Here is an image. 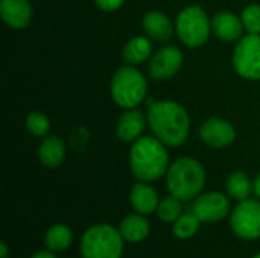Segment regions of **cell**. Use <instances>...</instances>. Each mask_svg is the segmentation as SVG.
I'll return each mask as SVG.
<instances>
[{"instance_id":"1","label":"cell","mask_w":260,"mask_h":258,"mask_svg":"<svg viewBox=\"0 0 260 258\" xmlns=\"http://www.w3.org/2000/svg\"><path fill=\"white\" fill-rule=\"evenodd\" d=\"M148 123L154 135L168 148H178L189 137V114L177 102L152 103L148 109Z\"/></svg>"},{"instance_id":"2","label":"cell","mask_w":260,"mask_h":258,"mask_svg":"<svg viewBox=\"0 0 260 258\" xmlns=\"http://www.w3.org/2000/svg\"><path fill=\"white\" fill-rule=\"evenodd\" d=\"M133 175L143 182L161 178L169 169V157L165 144L157 137H140L129 151Z\"/></svg>"},{"instance_id":"3","label":"cell","mask_w":260,"mask_h":258,"mask_svg":"<svg viewBox=\"0 0 260 258\" xmlns=\"http://www.w3.org/2000/svg\"><path fill=\"white\" fill-rule=\"evenodd\" d=\"M166 184L175 198L183 202L200 196L206 184V170L200 161L190 157L175 160L166 172Z\"/></svg>"},{"instance_id":"4","label":"cell","mask_w":260,"mask_h":258,"mask_svg":"<svg viewBox=\"0 0 260 258\" xmlns=\"http://www.w3.org/2000/svg\"><path fill=\"white\" fill-rule=\"evenodd\" d=\"M123 237L108 224L90 227L81 239L82 258H122Z\"/></svg>"},{"instance_id":"5","label":"cell","mask_w":260,"mask_h":258,"mask_svg":"<svg viewBox=\"0 0 260 258\" xmlns=\"http://www.w3.org/2000/svg\"><path fill=\"white\" fill-rule=\"evenodd\" d=\"M146 91V79L134 65L120 67L111 79V96L125 109L136 108L145 99Z\"/></svg>"},{"instance_id":"6","label":"cell","mask_w":260,"mask_h":258,"mask_svg":"<svg viewBox=\"0 0 260 258\" xmlns=\"http://www.w3.org/2000/svg\"><path fill=\"white\" fill-rule=\"evenodd\" d=\"M177 33L178 38L189 47L203 46L210 33L212 21L201 6H187L177 17Z\"/></svg>"},{"instance_id":"7","label":"cell","mask_w":260,"mask_h":258,"mask_svg":"<svg viewBox=\"0 0 260 258\" xmlns=\"http://www.w3.org/2000/svg\"><path fill=\"white\" fill-rule=\"evenodd\" d=\"M233 65L244 79L260 81V35L248 33L239 40L233 52Z\"/></svg>"},{"instance_id":"8","label":"cell","mask_w":260,"mask_h":258,"mask_svg":"<svg viewBox=\"0 0 260 258\" xmlns=\"http://www.w3.org/2000/svg\"><path fill=\"white\" fill-rule=\"evenodd\" d=\"M232 228L244 240L260 239V202L256 199L241 201L232 213Z\"/></svg>"},{"instance_id":"9","label":"cell","mask_w":260,"mask_h":258,"mask_svg":"<svg viewBox=\"0 0 260 258\" xmlns=\"http://www.w3.org/2000/svg\"><path fill=\"white\" fill-rule=\"evenodd\" d=\"M192 213L201 222H218L230 213V202L222 193L209 192L200 195L195 199L192 205Z\"/></svg>"},{"instance_id":"10","label":"cell","mask_w":260,"mask_h":258,"mask_svg":"<svg viewBox=\"0 0 260 258\" xmlns=\"http://www.w3.org/2000/svg\"><path fill=\"white\" fill-rule=\"evenodd\" d=\"M183 65V53L175 46L160 49L149 62V76L154 81L171 79Z\"/></svg>"},{"instance_id":"11","label":"cell","mask_w":260,"mask_h":258,"mask_svg":"<svg viewBox=\"0 0 260 258\" xmlns=\"http://www.w3.org/2000/svg\"><path fill=\"white\" fill-rule=\"evenodd\" d=\"M201 140L216 149L227 148L236 138V131L233 125L224 119H209L200 128Z\"/></svg>"},{"instance_id":"12","label":"cell","mask_w":260,"mask_h":258,"mask_svg":"<svg viewBox=\"0 0 260 258\" xmlns=\"http://www.w3.org/2000/svg\"><path fill=\"white\" fill-rule=\"evenodd\" d=\"M244 29L245 27H244L242 18H239L236 14L230 11L218 12L212 18V30L222 41L232 43V41L241 40Z\"/></svg>"},{"instance_id":"13","label":"cell","mask_w":260,"mask_h":258,"mask_svg":"<svg viewBox=\"0 0 260 258\" xmlns=\"http://www.w3.org/2000/svg\"><path fill=\"white\" fill-rule=\"evenodd\" d=\"M0 14L9 27L24 29L32 18V6L29 0H2Z\"/></svg>"},{"instance_id":"14","label":"cell","mask_w":260,"mask_h":258,"mask_svg":"<svg viewBox=\"0 0 260 258\" xmlns=\"http://www.w3.org/2000/svg\"><path fill=\"white\" fill-rule=\"evenodd\" d=\"M145 125H146V122H145L143 113L131 108L119 117L117 126H116V134L122 141H136L143 134Z\"/></svg>"},{"instance_id":"15","label":"cell","mask_w":260,"mask_h":258,"mask_svg":"<svg viewBox=\"0 0 260 258\" xmlns=\"http://www.w3.org/2000/svg\"><path fill=\"white\" fill-rule=\"evenodd\" d=\"M129 202L133 205V208L143 214V216H148L154 211H157V207H158V195L157 192L154 190V187H151L149 184L140 181L137 182L133 189H131V193H129Z\"/></svg>"},{"instance_id":"16","label":"cell","mask_w":260,"mask_h":258,"mask_svg":"<svg viewBox=\"0 0 260 258\" xmlns=\"http://www.w3.org/2000/svg\"><path fill=\"white\" fill-rule=\"evenodd\" d=\"M142 26H143V30L146 32V35L158 43L169 41L174 33L171 20L160 11H151V12L145 14L143 20H142Z\"/></svg>"},{"instance_id":"17","label":"cell","mask_w":260,"mask_h":258,"mask_svg":"<svg viewBox=\"0 0 260 258\" xmlns=\"http://www.w3.org/2000/svg\"><path fill=\"white\" fill-rule=\"evenodd\" d=\"M38 158L41 164L47 169H56L64 163L66 158V144L59 137L49 135L40 144Z\"/></svg>"},{"instance_id":"18","label":"cell","mask_w":260,"mask_h":258,"mask_svg":"<svg viewBox=\"0 0 260 258\" xmlns=\"http://www.w3.org/2000/svg\"><path fill=\"white\" fill-rule=\"evenodd\" d=\"M119 231L123 237V240L129 243H137L146 239L149 234V222L148 219L137 213V214H128L119 225Z\"/></svg>"},{"instance_id":"19","label":"cell","mask_w":260,"mask_h":258,"mask_svg":"<svg viewBox=\"0 0 260 258\" xmlns=\"http://www.w3.org/2000/svg\"><path fill=\"white\" fill-rule=\"evenodd\" d=\"M151 52H152L151 41L146 36H136L126 43L122 56L128 65H139L151 56Z\"/></svg>"},{"instance_id":"20","label":"cell","mask_w":260,"mask_h":258,"mask_svg":"<svg viewBox=\"0 0 260 258\" xmlns=\"http://www.w3.org/2000/svg\"><path fill=\"white\" fill-rule=\"evenodd\" d=\"M72 239H73V234H72L70 228L62 224H56L47 230V233L44 236V245L49 251L61 252L70 246Z\"/></svg>"},{"instance_id":"21","label":"cell","mask_w":260,"mask_h":258,"mask_svg":"<svg viewBox=\"0 0 260 258\" xmlns=\"http://www.w3.org/2000/svg\"><path fill=\"white\" fill-rule=\"evenodd\" d=\"M227 192L232 198L238 201L250 199V195L254 192V184L244 172H233L227 179Z\"/></svg>"},{"instance_id":"22","label":"cell","mask_w":260,"mask_h":258,"mask_svg":"<svg viewBox=\"0 0 260 258\" xmlns=\"http://www.w3.org/2000/svg\"><path fill=\"white\" fill-rule=\"evenodd\" d=\"M200 219L193 214V213H186V214H181L177 220H175V225H174V234L177 239H181V240H187L190 237H193L200 228Z\"/></svg>"},{"instance_id":"23","label":"cell","mask_w":260,"mask_h":258,"mask_svg":"<svg viewBox=\"0 0 260 258\" xmlns=\"http://www.w3.org/2000/svg\"><path fill=\"white\" fill-rule=\"evenodd\" d=\"M181 199L175 198L174 195L165 198L163 201H160L158 207H157V213H158V217L166 222V224H171V222H175L180 216H181V211H183V207H181Z\"/></svg>"},{"instance_id":"24","label":"cell","mask_w":260,"mask_h":258,"mask_svg":"<svg viewBox=\"0 0 260 258\" xmlns=\"http://www.w3.org/2000/svg\"><path fill=\"white\" fill-rule=\"evenodd\" d=\"M26 128L34 137H46L50 129V122L41 111H32L26 117Z\"/></svg>"},{"instance_id":"25","label":"cell","mask_w":260,"mask_h":258,"mask_svg":"<svg viewBox=\"0 0 260 258\" xmlns=\"http://www.w3.org/2000/svg\"><path fill=\"white\" fill-rule=\"evenodd\" d=\"M242 23L248 33L260 35V5H250L242 12Z\"/></svg>"},{"instance_id":"26","label":"cell","mask_w":260,"mask_h":258,"mask_svg":"<svg viewBox=\"0 0 260 258\" xmlns=\"http://www.w3.org/2000/svg\"><path fill=\"white\" fill-rule=\"evenodd\" d=\"M96 5L102 9V11H107V12H111V11H116L119 9L125 0H94Z\"/></svg>"},{"instance_id":"27","label":"cell","mask_w":260,"mask_h":258,"mask_svg":"<svg viewBox=\"0 0 260 258\" xmlns=\"http://www.w3.org/2000/svg\"><path fill=\"white\" fill-rule=\"evenodd\" d=\"M32 258H56L53 254H52V251H38V252H35Z\"/></svg>"},{"instance_id":"28","label":"cell","mask_w":260,"mask_h":258,"mask_svg":"<svg viewBox=\"0 0 260 258\" xmlns=\"http://www.w3.org/2000/svg\"><path fill=\"white\" fill-rule=\"evenodd\" d=\"M8 246L6 243H0V258H8Z\"/></svg>"},{"instance_id":"29","label":"cell","mask_w":260,"mask_h":258,"mask_svg":"<svg viewBox=\"0 0 260 258\" xmlns=\"http://www.w3.org/2000/svg\"><path fill=\"white\" fill-rule=\"evenodd\" d=\"M253 184H254V193H256V196L260 199V173L257 175V178H256V181Z\"/></svg>"},{"instance_id":"30","label":"cell","mask_w":260,"mask_h":258,"mask_svg":"<svg viewBox=\"0 0 260 258\" xmlns=\"http://www.w3.org/2000/svg\"><path fill=\"white\" fill-rule=\"evenodd\" d=\"M253 258H260V254H256V255H254Z\"/></svg>"}]
</instances>
